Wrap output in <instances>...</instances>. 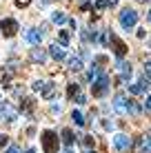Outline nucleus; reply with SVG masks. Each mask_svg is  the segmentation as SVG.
<instances>
[{
    "label": "nucleus",
    "mask_w": 151,
    "mask_h": 153,
    "mask_svg": "<svg viewBox=\"0 0 151 153\" xmlns=\"http://www.w3.org/2000/svg\"><path fill=\"white\" fill-rule=\"evenodd\" d=\"M33 102H36V100L25 98V102H22V111H25V113H31V109H33Z\"/></svg>",
    "instance_id": "obj_20"
},
{
    "label": "nucleus",
    "mask_w": 151,
    "mask_h": 153,
    "mask_svg": "<svg viewBox=\"0 0 151 153\" xmlns=\"http://www.w3.org/2000/svg\"><path fill=\"white\" fill-rule=\"evenodd\" d=\"M85 153H96V151H85Z\"/></svg>",
    "instance_id": "obj_31"
},
{
    "label": "nucleus",
    "mask_w": 151,
    "mask_h": 153,
    "mask_svg": "<svg viewBox=\"0 0 151 153\" xmlns=\"http://www.w3.org/2000/svg\"><path fill=\"white\" fill-rule=\"evenodd\" d=\"M51 20H54L56 25H65L67 22V16L62 11H54V13H51Z\"/></svg>",
    "instance_id": "obj_18"
},
{
    "label": "nucleus",
    "mask_w": 151,
    "mask_h": 153,
    "mask_svg": "<svg viewBox=\"0 0 151 153\" xmlns=\"http://www.w3.org/2000/svg\"><path fill=\"white\" fill-rule=\"evenodd\" d=\"M65 153H71V149H69V151H65Z\"/></svg>",
    "instance_id": "obj_32"
},
{
    "label": "nucleus",
    "mask_w": 151,
    "mask_h": 153,
    "mask_svg": "<svg viewBox=\"0 0 151 153\" xmlns=\"http://www.w3.org/2000/svg\"><path fill=\"white\" fill-rule=\"evenodd\" d=\"M42 149H45V153H58V149H60V138L49 129L42 131Z\"/></svg>",
    "instance_id": "obj_1"
},
{
    "label": "nucleus",
    "mask_w": 151,
    "mask_h": 153,
    "mask_svg": "<svg viewBox=\"0 0 151 153\" xmlns=\"http://www.w3.org/2000/svg\"><path fill=\"white\" fill-rule=\"evenodd\" d=\"M58 40H60V45H62V47H67V45H69V33L62 29V31H60V36H58Z\"/></svg>",
    "instance_id": "obj_22"
},
{
    "label": "nucleus",
    "mask_w": 151,
    "mask_h": 153,
    "mask_svg": "<svg viewBox=\"0 0 151 153\" xmlns=\"http://www.w3.org/2000/svg\"><path fill=\"white\" fill-rule=\"evenodd\" d=\"M31 87H33V91H38L42 98H51V96H54V91H56L54 84H51V82H45V80H36Z\"/></svg>",
    "instance_id": "obj_4"
},
{
    "label": "nucleus",
    "mask_w": 151,
    "mask_h": 153,
    "mask_svg": "<svg viewBox=\"0 0 151 153\" xmlns=\"http://www.w3.org/2000/svg\"><path fill=\"white\" fill-rule=\"evenodd\" d=\"M136 22H138V13L133 11V9H124V11L120 13V25H122L124 31L133 29V27H136Z\"/></svg>",
    "instance_id": "obj_3"
},
{
    "label": "nucleus",
    "mask_w": 151,
    "mask_h": 153,
    "mask_svg": "<svg viewBox=\"0 0 151 153\" xmlns=\"http://www.w3.org/2000/svg\"><path fill=\"white\" fill-rule=\"evenodd\" d=\"M71 118H74V122H76V124H80V126L85 124V115H82L80 111H74V113H71Z\"/></svg>",
    "instance_id": "obj_21"
},
{
    "label": "nucleus",
    "mask_w": 151,
    "mask_h": 153,
    "mask_svg": "<svg viewBox=\"0 0 151 153\" xmlns=\"http://www.w3.org/2000/svg\"><path fill=\"white\" fill-rule=\"evenodd\" d=\"M49 56L54 58V60H65V51H62V47H58V45H51L49 47Z\"/></svg>",
    "instance_id": "obj_13"
},
{
    "label": "nucleus",
    "mask_w": 151,
    "mask_h": 153,
    "mask_svg": "<svg viewBox=\"0 0 151 153\" xmlns=\"http://www.w3.org/2000/svg\"><path fill=\"white\" fill-rule=\"evenodd\" d=\"M29 2H31V0H16V7H18V9H25Z\"/></svg>",
    "instance_id": "obj_23"
},
{
    "label": "nucleus",
    "mask_w": 151,
    "mask_h": 153,
    "mask_svg": "<svg viewBox=\"0 0 151 153\" xmlns=\"http://www.w3.org/2000/svg\"><path fill=\"white\" fill-rule=\"evenodd\" d=\"M7 153H20V151H18V146H9Z\"/></svg>",
    "instance_id": "obj_28"
},
{
    "label": "nucleus",
    "mask_w": 151,
    "mask_h": 153,
    "mask_svg": "<svg viewBox=\"0 0 151 153\" xmlns=\"http://www.w3.org/2000/svg\"><path fill=\"white\" fill-rule=\"evenodd\" d=\"M67 96H69V100H74V102H78V104H85L87 102L85 93L80 91V87H78L76 82H71L69 87H67Z\"/></svg>",
    "instance_id": "obj_5"
},
{
    "label": "nucleus",
    "mask_w": 151,
    "mask_h": 153,
    "mask_svg": "<svg viewBox=\"0 0 151 153\" xmlns=\"http://www.w3.org/2000/svg\"><path fill=\"white\" fill-rule=\"evenodd\" d=\"M127 107H129V113H133V115L140 113V107H138L136 100H127Z\"/></svg>",
    "instance_id": "obj_19"
},
{
    "label": "nucleus",
    "mask_w": 151,
    "mask_h": 153,
    "mask_svg": "<svg viewBox=\"0 0 151 153\" xmlns=\"http://www.w3.org/2000/svg\"><path fill=\"white\" fill-rule=\"evenodd\" d=\"M105 4H107L105 0H98V2H96V9H105Z\"/></svg>",
    "instance_id": "obj_27"
},
{
    "label": "nucleus",
    "mask_w": 151,
    "mask_h": 153,
    "mask_svg": "<svg viewBox=\"0 0 151 153\" xmlns=\"http://www.w3.org/2000/svg\"><path fill=\"white\" fill-rule=\"evenodd\" d=\"M118 71H120V76H122L124 82L131 78V67H129V62H118Z\"/></svg>",
    "instance_id": "obj_14"
},
{
    "label": "nucleus",
    "mask_w": 151,
    "mask_h": 153,
    "mask_svg": "<svg viewBox=\"0 0 151 153\" xmlns=\"http://www.w3.org/2000/svg\"><path fill=\"white\" fill-rule=\"evenodd\" d=\"M149 142H151V135H149Z\"/></svg>",
    "instance_id": "obj_34"
},
{
    "label": "nucleus",
    "mask_w": 151,
    "mask_h": 153,
    "mask_svg": "<svg viewBox=\"0 0 151 153\" xmlns=\"http://www.w3.org/2000/svg\"><path fill=\"white\" fill-rule=\"evenodd\" d=\"M0 118H2V111H0Z\"/></svg>",
    "instance_id": "obj_33"
},
{
    "label": "nucleus",
    "mask_w": 151,
    "mask_h": 153,
    "mask_svg": "<svg viewBox=\"0 0 151 153\" xmlns=\"http://www.w3.org/2000/svg\"><path fill=\"white\" fill-rule=\"evenodd\" d=\"M107 91H109V78L105 73H100V76L91 82V93H93V98H105Z\"/></svg>",
    "instance_id": "obj_2"
},
{
    "label": "nucleus",
    "mask_w": 151,
    "mask_h": 153,
    "mask_svg": "<svg viewBox=\"0 0 151 153\" xmlns=\"http://www.w3.org/2000/svg\"><path fill=\"white\" fill-rule=\"evenodd\" d=\"M27 40L31 42V45H40V40H42V36H40V31H33V29H31V31H27Z\"/></svg>",
    "instance_id": "obj_16"
},
{
    "label": "nucleus",
    "mask_w": 151,
    "mask_h": 153,
    "mask_svg": "<svg viewBox=\"0 0 151 153\" xmlns=\"http://www.w3.org/2000/svg\"><path fill=\"white\" fill-rule=\"evenodd\" d=\"M144 73H147V78H151V60L144 62Z\"/></svg>",
    "instance_id": "obj_25"
},
{
    "label": "nucleus",
    "mask_w": 151,
    "mask_h": 153,
    "mask_svg": "<svg viewBox=\"0 0 151 153\" xmlns=\"http://www.w3.org/2000/svg\"><path fill=\"white\" fill-rule=\"evenodd\" d=\"M27 153H36V149H29V151H27Z\"/></svg>",
    "instance_id": "obj_30"
},
{
    "label": "nucleus",
    "mask_w": 151,
    "mask_h": 153,
    "mask_svg": "<svg viewBox=\"0 0 151 153\" xmlns=\"http://www.w3.org/2000/svg\"><path fill=\"white\" fill-rule=\"evenodd\" d=\"M31 60H33V62H38V65H45L47 56H45V51H42V49H38V47H36V49L31 51Z\"/></svg>",
    "instance_id": "obj_15"
},
{
    "label": "nucleus",
    "mask_w": 151,
    "mask_h": 153,
    "mask_svg": "<svg viewBox=\"0 0 151 153\" xmlns=\"http://www.w3.org/2000/svg\"><path fill=\"white\" fill-rule=\"evenodd\" d=\"M105 2L109 4V7H116V4H118V0H105Z\"/></svg>",
    "instance_id": "obj_29"
},
{
    "label": "nucleus",
    "mask_w": 151,
    "mask_h": 153,
    "mask_svg": "<svg viewBox=\"0 0 151 153\" xmlns=\"http://www.w3.org/2000/svg\"><path fill=\"white\" fill-rule=\"evenodd\" d=\"M0 31H2V36L11 38V36H16V31H18V22H16L13 18H4V20H0Z\"/></svg>",
    "instance_id": "obj_6"
},
{
    "label": "nucleus",
    "mask_w": 151,
    "mask_h": 153,
    "mask_svg": "<svg viewBox=\"0 0 151 153\" xmlns=\"http://www.w3.org/2000/svg\"><path fill=\"white\" fill-rule=\"evenodd\" d=\"M107 38L111 40V45H113V51H116V56H118V58H122L124 53H127V49H129V47L124 45V42H122L120 38H118L116 33H107Z\"/></svg>",
    "instance_id": "obj_7"
},
{
    "label": "nucleus",
    "mask_w": 151,
    "mask_h": 153,
    "mask_svg": "<svg viewBox=\"0 0 151 153\" xmlns=\"http://www.w3.org/2000/svg\"><path fill=\"white\" fill-rule=\"evenodd\" d=\"M67 67H69L71 71H80L82 69V60L78 56H69V58H67Z\"/></svg>",
    "instance_id": "obj_12"
},
{
    "label": "nucleus",
    "mask_w": 151,
    "mask_h": 153,
    "mask_svg": "<svg viewBox=\"0 0 151 153\" xmlns=\"http://www.w3.org/2000/svg\"><path fill=\"white\" fill-rule=\"evenodd\" d=\"M142 2H144V0H142Z\"/></svg>",
    "instance_id": "obj_35"
},
{
    "label": "nucleus",
    "mask_w": 151,
    "mask_h": 153,
    "mask_svg": "<svg viewBox=\"0 0 151 153\" xmlns=\"http://www.w3.org/2000/svg\"><path fill=\"white\" fill-rule=\"evenodd\" d=\"M113 146H116V151L124 153L129 146H131V140H129V135H124V133H116L113 135Z\"/></svg>",
    "instance_id": "obj_8"
},
{
    "label": "nucleus",
    "mask_w": 151,
    "mask_h": 153,
    "mask_svg": "<svg viewBox=\"0 0 151 153\" xmlns=\"http://www.w3.org/2000/svg\"><path fill=\"white\" fill-rule=\"evenodd\" d=\"M60 140L65 142L67 146H71V144H74V140H76V135L71 133V129H65V131H62V138H60Z\"/></svg>",
    "instance_id": "obj_17"
},
{
    "label": "nucleus",
    "mask_w": 151,
    "mask_h": 153,
    "mask_svg": "<svg viewBox=\"0 0 151 153\" xmlns=\"http://www.w3.org/2000/svg\"><path fill=\"white\" fill-rule=\"evenodd\" d=\"M7 142H9L7 135H0V146H7Z\"/></svg>",
    "instance_id": "obj_26"
},
{
    "label": "nucleus",
    "mask_w": 151,
    "mask_h": 153,
    "mask_svg": "<svg viewBox=\"0 0 151 153\" xmlns=\"http://www.w3.org/2000/svg\"><path fill=\"white\" fill-rule=\"evenodd\" d=\"M113 109H116L120 115H124V113H129V107H127V98L122 96V93H118L116 96V100H113Z\"/></svg>",
    "instance_id": "obj_9"
},
{
    "label": "nucleus",
    "mask_w": 151,
    "mask_h": 153,
    "mask_svg": "<svg viewBox=\"0 0 151 153\" xmlns=\"http://www.w3.org/2000/svg\"><path fill=\"white\" fill-rule=\"evenodd\" d=\"M144 111H149V113H151V96L144 98Z\"/></svg>",
    "instance_id": "obj_24"
},
{
    "label": "nucleus",
    "mask_w": 151,
    "mask_h": 153,
    "mask_svg": "<svg viewBox=\"0 0 151 153\" xmlns=\"http://www.w3.org/2000/svg\"><path fill=\"white\" fill-rule=\"evenodd\" d=\"M13 67H4V69H0V82L2 84H9L11 82V78H13Z\"/></svg>",
    "instance_id": "obj_11"
},
{
    "label": "nucleus",
    "mask_w": 151,
    "mask_h": 153,
    "mask_svg": "<svg viewBox=\"0 0 151 153\" xmlns=\"http://www.w3.org/2000/svg\"><path fill=\"white\" fill-rule=\"evenodd\" d=\"M147 87H149L147 78H140L136 84H129V93H142V91H147Z\"/></svg>",
    "instance_id": "obj_10"
}]
</instances>
